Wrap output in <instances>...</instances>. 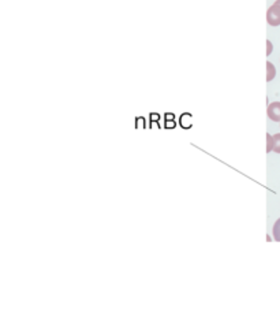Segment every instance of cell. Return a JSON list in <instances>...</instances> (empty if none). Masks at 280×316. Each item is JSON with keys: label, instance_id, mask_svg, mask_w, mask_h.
<instances>
[{"label": "cell", "instance_id": "1", "mask_svg": "<svg viewBox=\"0 0 280 316\" xmlns=\"http://www.w3.org/2000/svg\"><path fill=\"white\" fill-rule=\"evenodd\" d=\"M267 21L271 26H279L280 25V6L274 3L267 11Z\"/></svg>", "mask_w": 280, "mask_h": 316}, {"label": "cell", "instance_id": "2", "mask_svg": "<svg viewBox=\"0 0 280 316\" xmlns=\"http://www.w3.org/2000/svg\"><path fill=\"white\" fill-rule=\"evenodd\" d=\"M268 117L275 122H280V101H274L268 105Z\"/></svg>", "mask_w": 280, "mask_h": 316}, {"label": "cell", "instance_id": "3", "mask_svg": "<svg viewBox=\"0 0 280 316\" xmlns=\"http://www.w3.org/2000/svg\"><path fill=\"white\" fill-rule=\"evenodd\" d=\"M275 74H276V70H275L274 65L271 62H267V81H272L275 78Z\"/></svg>", "mask_w": 280, "mask_h": 316}, {"label": "cell", "instance_id": "4", "mask_svg": "<svg viewBox=\"0 0 280 316\" xmlns=\"http://www.w3.org/2000/svg\"><path fill=\"white\" fill-rule=\"evenodd\" d=\"M274 238L280 242V219H278L274 225Z\"/></svg>", "mask_w": 280, "mask_h": 316}, {"label": "cell", "instance_id": "5", "mask_svg": "<svg viewBox=\"0 0 280 316\" xmlns=\"http://www.w3.org/2000/svg\"><path fill=\"white\" fill-rule=\"evenodd\" d=\"M276 153H280V135H274V149Z\"/></svg>", "mask_w": 280, "mask_h": 316}, {"label": "cell", "instance_id": "6", "mask_svg": "<svg viewBox=\"0 0 280 316\" xmlns=\"http://www.w3.org/2000/svg\"><path fill=\"white\" fill-rule=\"evenodd\" d=\"M267 138H268V148H267V151L271 152L274 149V135H267Z\"/></svg>", "mask_w": 280, "mask_h": 316}, {"label": "cell", "instance_id": "7", "mask_svg": "<svg viewBox=\"0 0 280 316\" xmlns=\"http://www.w3.org/2000/svg\"><path fill=\"white\" fill-rule=\"evenodd\" d=\"M267 45H268V55L271 53V51H272V44H271V41H267Z\"/></svg>", "mask_w": 280, "mask_h": 316}, {"label": "cell", "instance_id": "8", "mask_svg": "<svg viewBox=\"0 0 280 316\" xmlns=\"http://www.w3.org/2000/svg\"><path fill=\"white\" fill-rule=\"evenodd\" d=\"M275 3H276V4H278V6H280V0H276V1H275Z\"/></svg>", "mask_w": 280, "mask_h": 316}]
</instances>
